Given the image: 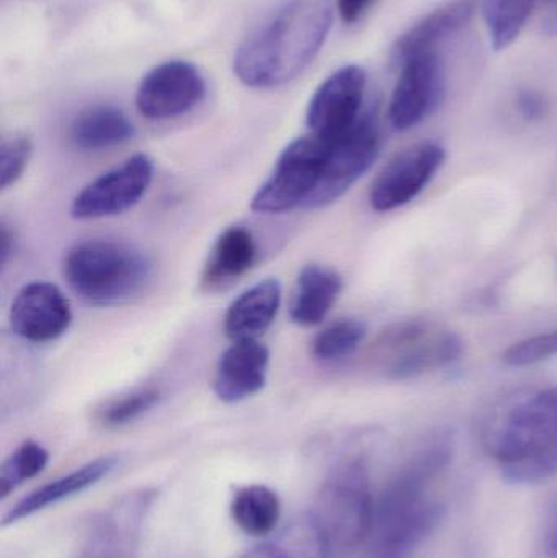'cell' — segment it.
Segmentation results:
<instances>
[{"instance_id":"cell-1","label":"cell","mask_w":557,"mask_h":558,"mask_svg":"<svg viewBox=\"0 0 557 558\" xmlns=\"http://www.w3.org/2000/svg\"><path fill=\"white\" fill-rule=\"evenodd\" d=\"M332 20V0H287L241 43L234 74L252 88L294 81L323 48Z\"/></svg>"},{"instance_id":"cell-2","label":"cell","mask_w":557,"mask_h":558,"mask_svg":"<svg viewBox=\"0 0 557 558\" xmlns=\"http://www.w3.org/2000/svg\"><path fill=\"white\" fill-rule=\"evenodd\" d=\"M487 452L510 484L536 485L557 472V387L513 402L487 425Z\"/></svg>"},{"instance_id":"cell-3","label":"cell","mask_w":557,"mask_h":558,"mask_svg":"<svg viewBox=\"0 0 557 558\" xmlns=\"http://www.w3.org/2000/svg\"><path fill=\"white\" fill-rule=\"evenodd\" d=\"M62 275L85 302L110 307L126 304L146 291L153 264L133 245L94 239L69 248Z\"/></svg>"},{"instance_id":"cell-4","label":"cell","mask_w":557,"mask_h":558,"mask_svg":"<svg viewBox=\"0 0 557 558\" xmlns=\"http://www.w3.org/2000/svg\"><path fill=\"white\" fill-rule=\"evenodd\" d=\"M421 478L395 474L375 501L370 558H412L445 517V504Z\"/></svg>"},{"instance_id":"cell-5","label":"cell","mask_w":557,"mask_h":558,"mask_svg":"<svg viewBox=\"0 0 557 558\" xmlns=\"http://www.w3.org/2000/svg\"><path fill=\"white\" fill-rule=\"evenodd\" d=\"M375 501L368 465L362 458H347L327 475L314 518L332 547L352 549L368 541Z\"/></svg>"},{"instance_id":"cell-6","label":"cell","mask_w":557,"mask_h":558,"mask_svg":"<svg viewBox=\"0 0 557 558\" xmlns=\"http://www.w3.org/2000/svg\"><path fill=\"white\" fill-rule=\"evenodd\" d=\"M376 356L391 380H409L457 363L463 356V340L455 331L428 322L408 320L392 325L376 341Z\"/></svg>"},{"instance_id":"cell-7","label":"cell","mask_w":557,"mask_h":558,"mask_svg":"<svg viewBox=\"0 0 557 558\" xmlns=\"http://www.w3.org/2000/svg\"><path fill=\"white\" fill-rule=\"evenodd\" d=\"M329 143L310 133L288 144L278 157L270 177L252 198V211L281 215L306 206L319 183Z\"/></svg>"},{"instance_id":"cell-8","label":"cell","mask_w":557,"mask_h":558,"mask_svg":"<svg viewBox=\"0 0 557 558\" xmlns=\"http://www.w3.org/2000/svg\"><path fill=\"white\" fill-rule=\"evenodd\" d=\"M382 130L376 110L363 111L352 130L330 141L319 183L307 199V209L326 208L342 198L378 159Z\"/></svg>"},{"instance_id":"cell-9","label":"cell","mask_w":557,"mask_h":558,"mask_svg":"<svg viewBox=\"0 0 557 558\" xmlns=\"http://www.w3.org/2000/svg\"><path fill=\"white\" fill-rule=\"evenodd\" d=\"M153 180V159L136 154L85 185L72 199V218L92 221L123 215L141 202Z\"/></svg>"},{"instance_id":"cell-10","label":"cell","mask_w":557,"mask_h":558,"mask_svg":"<svg viewBox=\"0 0 557 558\" xmlns=\"http://www.w3.org/2000/svg\"><path fill=\"white\" fill-rule=\"evenodd\" d=\"M447 95V65L440 52L412 56L401 64L389 104V121L396 131H409L435 113Z\"/></svg>"},{"instance_id":"cell-11","label":"cell","mask_w":557,"mask_h":558,"mask_svg":"<svg viewBox=\"0 0 557 558\" xmlns=\"http://www.w3.org/2000/svg\"><path fill=\"white\" fill-rule=\"evenodd\" d=\"M445 159L447 153L434 141L414 144L396 154L373 182L370 205L375 211L389 213L414 202L437 175Z\"/></svg>"},{"instance_id":"cell-12","label":"cell","mask_w":557,"mask_h":558,"mask_svg":"<svg viewBox=\"0 0 557 558\" xmlns=\"http://www.w3.org/2000/svg\"><path fill=\"white\" fill-rule=\"evenodd\" d=\"M365 88L366 74L359 65H346L329 75L314 92L307 107L311 134L336 141L352 130L363 114Z\"/></svg>"},{"instance_id":"cell-13","label":"cell","mask_w":557,"mask_h":558,"mask_svg":"<svg viewBox=\"0 0 557 558\" xmlns=\"http://www.w3.org/2000/svg\"><path fill=\"white\" fill-rule=\"evenodd\" d=\"M205 95V78L195 65L167 61L144 75L137 87L136 107L147 120H170L198 107Z\"/></svg>"},{"instance_id":"cell-14","label":"cell","mask_w":557,"mask_h":558,"mask_svg":"<svg viewBox=\"0 0 557 558\" xmlns=\"http://www.w3.org/2000/svg\"><path fill=\"white\" fill-rule=\"evenodd\" d=\"M10 328L29 343L58 340L72 324V308L61 289L52 282L23 286L10 305Z\"/></svg>"},{"instance_id":"cell-15","label":"cell","mask_w":557,"mask_h":558,"mask_svg":"<svg viewBox=\"0 0 557 558\" xmlns=\"http://www.w3.org/2000/svg\"><path fill=\"white\" fill-rule=\"evenodd\" d=\"M268 364L270 351L261 341H232L216 367V397L225 403H238L261 392L267 384Z\"/></svg>"},{"instance_id":"cell-16","label":"cell","mask_w":557,"mask_h":558,"mask_svg":"<svg viewBox=\"0 0 557 558\" xmlns=\"http://www.w3.org/2000/svg\"><path fill=\"white\" fill-rule=\"evenodd\" d=\"M153 498V492H141L121 500L95 524L78 558H134L141 524Z\"/></svg>"},{"instance_id":"cell-17","label":"cell","mask_w":557,"mask_h":558,"mask_svg":"<svg viewBox=\"0 0 557 558\" xmlns=\"http://www.w3.org/2000/svg\"><path fill=\"white\" fill-rule=\"evenodd\" d=\"M474 10L476 5L473 0H457L428 13L396 41L392 61L401 65L412 56L438 51L441 43L467 28L473 19Z\"/></svg>"},{"instance_id":"cell-18","label":"cell","mask_w":557,"mask_h":558,"mask_svg":"<svg viewBox=\"0 0 557 558\" xmlns=\"http://www.w3.org/2000/svg\"><path fill=\"white\" fill-rule=\"evenodd\" d=\"M281 305V284L268 278L242 292L225 315V331L232 341L258 340L277 318Z\"/></svg>"},{"instance_id":"cell-19","label":"cell","mask_w":557,"mask_h":558,"mask_svg":"<svg viewBox=\"0 0 557 558\" xmlns=\"http://www.w3.org/2000/svg\"><path fill=\"white\" fill-rule=\"evenodd\" d=\"M118 459L98 458L88 464L82 465L81 469H75L71 474L58 478V481L49 482L43 485L38 490L29 494L28 497L20 500L9 513L3 517L2 526L16 523V521L25 520L45 508L52 507L65 498L74 497L75 494L87 490L92 485L97 484L101 478L107 477L114 468H117Z\"/></svg>"},{"instance_id":"cell-20","label":"cell","mask_w":557,"mask_h":558,"mask_svg":"<svg viewBox=\"0 0 557 558\" xmlns=\"http://www.w3.org/2000/svg\"><path fill=\"white\" fill-rule=\"evenodd\" d=\"M257 254V244L251 231L241 226L226 229L209 252L203 270V288L215 291L238 281L254 267Z\"/></svg>"},{"instance_id":"cell-21","label":"cell","mask_w":557,"mask_h":558,"mask_svg":"<svg viewBox=\"0 0 557 558\" xmlns=\"http://www.w3.org/2000/svg\"><path fill=\"white\" fill-rule=\"evenodd\" d=\"M343 281L337 271L323 265H307L301 270L291 299V320L300 327H314L332 311Z\"/></svg>"},{"instance_id":"cell-22","label":"cell","mask_w":557,"mask_h":558,"mask_svg":"<svg viewBox=\"0 0 557 558\" xmlns=\"http://www.w3.org/2000/svg\"><path fill=\"white\" fill-rule=\"evenodd\" d=\"M134 126L123 110L113 105L85 108L69 126V141L81 150H105L133 140Z\"/></svg>"},{"instance_id":"cell-23","label":"cell","mask_w":557,"mask_h":558,"mask_svg":"<svg viewBox=\"0 0 557 558\" xmlns=\"http://www.w3.org/2000/svg\"><path fill=\"white\" fill-rule=\"evenodd\" d=\"M332 549L314 514H303L277 539L254 547L241 558H330Z\"/></svg>"},{"instance_id":"cell-24","label":"cell","mask_w":557,"mask_h":558,"mask_svg":"<svg viewBox=\"0 0 557 558\" xmlns=\"http://www.w3.org/2000/svg\"><path fill=\"white\" fill-rule=\"evenodd\" d=\"M280 513L278 495L264 485L239 488L232 498V520L247 536H268L277 527Z\"/></svg>"},{"instance_id":"cell-25","label":"cell","mask_w":557,"mask_h":558,"mask_svg":"<svg viewBox=\"0 0 557 558\" xmlns=\"http://www.w3.org/2000/svg\"><path fill=\"white\" fill-rule=\"evenodd\" d=\"M540 0H481L484 22L496 51L509 48L525 28Z\"/></svg>"},{"instance_id":"cell-26","label":"cell","mask_w":557,"mask_h":558,"mask_svg":"<svg viewBox=\"0 0 557 558\" xmlns=\"http://www.w3.org/2000/svg\"><path fill=\"white\" fill-rule=\"evenodd\" d=\"M365 337L366 328L362 322L342 318L316 335L311 344V353L317 361L334 363L355 353Z\"/></svg>"},{"instance_id":"cell-27","label":"cell","mask_w":557,"mask_h":558,"mask_svg":"<svg viewBox=\"0 0 557 558\" xmlns=\"http://www.w3.org/2000/svg\"><path fill=\"white\" fill-rule=\"evenodd\" d=\"M160 392L156 387H144L111 399L95 413L98 425L105 428H120L146 415L159 403Z\"/></svg>"},{"instance_id":"cell-28","label":"cell","mask_w":557,"mask_h":558,"mask_svg":"<svg viewBox=\"0 0 557 558\" xmlns=\"http://www.w3.org/2000/svg\"><path fill=\"white\" fill-rule=\"evenodd\" d=\"M48 451L38 442H23L0 469V497H9L20 485L36 477L48 464Z\"/></svg>"},{"instance_id":"cell-29","label":"cell","mask_w":557,"mask_h":558,"mask_svg":"<svg viewBox=\"0 0 557 558\" xmlns=\"http://www.w3.org/2000/svg\"><path fill=\"white\" fill-rule=\"evenodd\" d=\"M553 356H557V330L517 341L504 353L502 360L510 367H526Z\"/></svg>"},{"instance_id":"cell-30","label":"cell","mask_w":557,"mask_h":558,"mask_svg":"<svg viewBox=\"0 0 557 558\" xmlns=\"http://www.w3.org/2000/svg\"><path fill=\"white\" fill-rule=\"evenodd\" d=\"M32 141L23 134H16L3 141L0 147V186L3 190L15 185L22 179L32 157Z\"/></svg>"},{"instance_id":"cell-31","label":"cell","mask_w":557,"mask_h":558,"mask_svg":"<svg viewBox=\"0 0 557 558\" xmlns=\"http://www.w3.org/2000/svg\"><path fill=\"white\" fill-rule=\"evenodd\" d=\"M517 108L526 121H542L549 113V101L545 95L540 92L522 90L517 97Z\"/></svg>"},{"instance_id":"cell-32","label":"cell","mask_w":557,"mask_h":558,"mask_svg":"<svg viewBox=\"0 0 557 558\" xmlns=\"http://www.w3.org/2000/svg\"><path fill=\"white\" fill-rule=\"evenodd\" d=\"M536 558H557V498L546 513Z\"/></svg>"},{"instance_id":"cell-33","label":"cell","mask_w":557,"mask_h":558,"mask_svg":"<svg viewBox=\"0 0 557 558\" xmlns=\"http://www.w3.org/2000/svg\"><path fill=\"white\" fill-rule=\"evenodd\" d=\"M375 2L376 0H337L336 7L342 22L353 25L368 12L370 7Z\"/></svg>"},{"instance_id":"cell-34","label":"cell","mask_w":557,"mask_h":558,"mask_svg":"<svg viewBox=\"0 0 557 558\" xmlns=\"http://www.w3.org/2000/svg\"><path fill=\"white\" fill-rule=\"evenodd\" d=\"M13 252V235L9 231L5 225H2V232H0V258H2V265H7L10 255Z\"/></svg>"}]
</instances>
